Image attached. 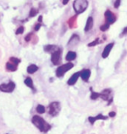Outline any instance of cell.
I'll return each mask as SVG.
<instances>
[{
	"label": "cell",
	"mask_w": 127,
	"mask_h": 134,
	"mask_svg": "<svg viewBox=\"0 0 127 134\" xmlns=\"http://www.w3.org/2000/svg\"><path fill=\"white\" fill-rule=\"evenodd\" d=\"M31 122L36 127H37L42 132H47L48 131L51 130V125L45 121V120L40 116H33L31 119Z\"/></svg>",
	"instance_id": "cell-1"
},
{
	"label": "cell",
	"mask_w": 127,
	"mask_h": 134,
	"mask_svg": "<svg viewBox=\"0 0 127 134\" xmlns=\"http://www.w3.org/2000/svg\"><path fill=\"white\" fill-rule=\"evenodd\" d=\"M88 4L89 3L87 0H74L73 9L77 14H80L87 9Z\"/></svg>",
	"instance_id": "cell-2"
},
{
	"label": "cell",
	"mask_w": 127,
	"mask_h": 134,
	"mask_svg": "<svg viewBox=\"0 0 127 134\" xmlns=\"http://www.w3.org/2000/svg\"><path fill=\"white\" fill-rule=\"evenodd\" d=\"M73 66H74V65L71 62L64 64L63 65H60L59 67H58V69H57V71H56V76L58 77H63L67 71L73 68Z\"/></svg>",
	"instance_id": "cell-3"
},
{
	"label": "cell",
	"mask_w": 127,
	"mask_h": 134,
	"mask_svg": "<svg viewBox=\"0 0 127 134\" xmlns=\"http://www.w3.org/2000/svg\"><path fill=\"white\" fill-rule=\"evenodd\" d=\"M61 58H62V49L58 48V50L51 53V60L54 65H58L61 63Z\"/></svg>",
	"instance_id": "cell-4"
},
{
	"label": "cell",
	"mask_w": 127,
	"mask_h": 134,
	"mask_svg": "<svg viewBox=\"0 0 127 134\" xmlns=\"http://www.w3.org/2000/svg\"><path fill=\"white\" fill-rule=\"evenodd\" d=\"M60 111V104L58 101H54L49 104V114L51 116H57Z\"/></svg>",
	"instance_id": "cell-5"
},
{
	"label": "cell",
	"mask_w": 127,
	"mask_h": 134,
	"mask_svg": "<svg viewBox=\"0 0 127 134\" xmlns=\"http://www.w3.org/2000/svg\"><path fill=\"white\" fill-rule=\"evenodd\" d=\"M16 87L15 83L13 81H10L7 84L0 85V91L3 92H12Z\"/></svg>",
	"instance_id": "cell-6"
},
{
	"label": "cell",
	"mask_w": 127,
	"mask_h": 134,
	"mask_svg": "<svg viewBox=\"0 0 127 134\" xmlns=\"http://www.w3.org/2000/svg\"><path fill=\"white\" fill-rule=\"evenodd\" d=\"M100 98H102L103 100L109 101V103H108V104H112V100H113L112 95V90H111V89L104 90V91H103V92L100 93Z\"/></svg>",
	"instance_id": "cell-7"
},
{
	"label": "cell",
	"mask_w": 127,
	"mask_h": 134,
	"mask_svg": "<svg viewBox=\"0 0 127 134\" xmlns=\"http://www.w3.org/2000/svg\"><path fill=\"white\" fill-rule=\"evenodd\" d=\"M104 18H105V20H106V24H108V25H112V24L115 23L116 19H117L116 16L113 14L110 10H107L106 12H104Z\"/></svg>",
	"instance_id": "cell-8"
},
{
	"label": "cell",
	"mask_w": 127,
	"mask_h": 134,
	"mask_svg": "<svg viewBox=\"0 0 127 134\" xmlns=\"http://www.w3.org/2000/svg\"><path fill=\"white\" fill-rule=\"evenodd\" d=\"M113 46H114V43H111V44H107L106 46L104 47V51H103V53H102V58H106L108 56H109L111 51H112Z\"/></svg>",
	"instance_id": "cell-9"
},
{
	"label": "cell",
	"mask_w": 127,
	"mask_h": 134,
	"mask_svg": "<svg viewBox=\"0 0 127 134\" xmlns=\"http://www.w3.org/2000/svg\"><path fill=\"white\" fill-rule=\"evenodd\" d=\"M80 77L85 82H88L89 79L91 77V71L89 69H85L82 71H80Z\"/></svg>",
	"instance_id": "cell-10"
},
{
	"label": "cell",
	"mask_w": 127,
	"mask_h": 134,
	"mask_svg": "<svg viewBox=\"0 0 127 134\" xmlns=\"http://www.w3.org/2000/svg\"><path fill=\"white\" fill-rule=\"evenodd\" d=\"M92 27H93V18H92V17H89L87 18L86 25L85 26V32H88L89 31L92 29Z\"/></svg>",
	"instance_id": "cell-11"
},
{
	"label": "cell",
	"mask_w": 127,
	"mask_h": 134,
	"mask_svg": "<svg viewBox=\"0 0 127 134\" xmlns=\"http://www.w3.org/2000/svg\"><path fill=\"white\" fill-rule=\"evenodd\" d=\"M79 76H80V72H76V73H74L69 79L68 85H73L76 84V82L78 81V77H79Z\"/></svg>",
	"instance_id": "cell-12"
},
{
	"label": "cell",
	"mask_w": 127,
	"mask_h": 134,
	"mask_svg": "<svg viewBox=\"0 0 127 134\" xmlns=\"http://www.w3.org/2000/svg\"><path fill=\"white\" fill-rule=\"evenodd\" d=\"M5 66H6V71H17V69H18L17 64L13 63L12 61L7 62Z\"/></svg>",
	"instance_id": "cell-13"
},
{
	"label": "cell",
	"mask_w": 127,
	"mask_h": 134,
	"mask_svg": "<svg viewBox=\"0 0 127 134\" xmlns=\"http://www.w3.org/2000/svg\"><path fill=\"white\" fill-rule=\"evenodd\" d=\"M79 42V37L77 34H73L71 36V37L70 38L69 42H68V45H72V44H76L77 43Z\"/></svg>",
	"instance_id": "cell-14"
},
{
	"label": "cell",
	"mask_w": 127,
	"mask_h": 134,
	"mask_svg": "<svg viewBox=\"0 0 127 134\" xmlns=\"http://www.w3.org/2000/svg\"><path fill=\"white\" fill-rule=\"evenodd\" d=\"M76 58H77V53L76 52H69L66 54L65 59L68 61V62H71V61L76 59Z\"/></svg>",
	"instance_id": "cell-15"
},
{
	"label": "cell",
	"mask_w": 127,
	"mask_h": 134,
	"mask_svg": "<svg viewBox=\"0 0 127 134\" xmlns=\"http://www.w3.org/2000/svg\"><path fill=\"white\" fill-rule=\"evenodd\" d=\"M58 48L59 47H58L57 45L51 44V45H45V46L44 47V50H45V52H51V53H52L53 52H55V51L58 50Z\"/></svg>",
	"instance_id": "cell-16"
},
{
	"label": "cell",
	"mask_w": 127,
	"mask_h": 134,
	"mask_svg": "<svg viewBox=\"0 0 127 134\" xmlns=\"http://www.w3.org/2000/svg\"><path fill=\"white\" fill-rule=\"evenodd\" d=\"M25 84L26 85V86H28L29 88H31V89L35 92V88H34V85H33V81H32V79L31 77H26L25 79Z\"/></svg>",
	"instance_id": "cell-17"
},
{
	"label": "cell",
	"mask_w": 127,
	"mask_h": 134,
	"mask_svg": "<svg viewBox=\"0 0 127 134\" xmlns=\"http://www.w3.org/2000/svg\"><path fill=\"white\" fill-rule=\"evenodd\" d=\"M89 121L91 122V124H94V122L96 121V120H98V119H107V117H105V116H103L102 114H98V116L95 117V118H93V117H90L89 118Z\"/></svg>",
	"instance_id": "cell-18"
},
{
	"label": "cell",
	"mask_w": 127,
	"mask_h": 134,
	"mask_svg": "<svg viewBox=\"0 0 127 134\" xmlns=\"http://www.w3.org/2000/svg\"><path fill=\"white\" fill-rule=\"evenodd\" d=\"M37 70H38V67H37L36 65H31L28 66V68H27V72H28L29 74H33L37 71Z\"/></svg>",
	"instance_id": "cell-19"
},
{
	"label": "cell",
	"mask_w": 127,
	"mask_h": 134,
	"mask_svg": "<svg viewBox=\"0 0 127 134\" xmlns=\"http://www.w3.org/2000/svg\"><path fill=\"white\" fill-rule=\"evenodd\" d=\"M76 21H77V16H74V17L71 18L68 20V25L70 28H74L75 25H76Z\"/></svg>",
	"instance_id": "cell-20"
},
{
	"label": "cell",
	"mask_w": 127,
	"mask_h": 134,
	"mask_svg": "<svg viewBox=\"0 0 127 134\" xmlns=\"http://www.w3.org/2000/svg\"><path fill=\"white\" fill-rule=\"evenodd\" d=\"M37 13H38V10H37L36 8H31V10H30V13H29V18H33L35 17Z\"/></svg>",
	"instance_id": "cell-21"
},
{
	"label": "cell",
	"mask_w": 127,
	"mask_h": 134,
	"mask_svg": "<svg viewBox=\"0 0 127 134\" xmlns=\"http://www.w3.org/2000/svg\"><path fill=\"white\" fill-rule=\"evenodd\" d=\"M37 111L38 112V113L42 114V113H45V107L44 105H42V104H38V105L37 106Z\"/></svg>",
	"instance_id": "cell-22"
},
{
	"label": "cell",
	"mask_w": 127,
	"mask_h": 134,
	"mask_svg": "<svg viewBox=\"0 0 127 134\" xmlns=\"http://www.w3.org/2000/svg\"><path fill=\"white\" fill-rule=\"evenodd\" d=\"M99 39H100V38H98H98H96L93 42H91L90 44H88V46L89 47H93V46H95V45H97V44H101L102 41H100Z\"/></svg>",
	"instance_id": "cell-23"
},
{
	"label": "cell",
	"mask_w": 127,
	"mask_h": 134,
	"mask_svg": "<svg viewBox=\"0 0 127 134\" xmlns=\"http://www.w3.org/2000/svg\"><path fill=\"white\" fill-rule=\"evenodd\" d=\"M100 97V93L95 92H91V98L92 100H96L97 98H98Z\"/></svg>",
	"instance_id": "cell-24"
},
{
	"label": "cell",
	"mask_w": 127,
	"mask_h": 134,
	"mask_svg": "<svg viewBox=\"0 0 127 134\" xmlns=\"http://www.w3.org/2000/svg\"><path fill=\"white\" fill-rule=\"evenodd\" d=\"M32 37H34V33H33V32H30L29 34H27V35H26V37H25V41H26V42H30V41H31V40L32 39Z\"/></svg>",
	"instance_id": "cell-25"
},
{
	"label": "cell",
	"mask_w": 127,
	"mask_h": 134,
	"mask_svg": "<svg viewBox=\"0 0 127 134\" xmlns=\"http://www.w3.org/2000/svg\"><path fill=\"white\" fill-rule=\"evenodd\" d=\"M9 61H12V62L13 63H15V64H17V65H18L20 62H21V60L19 59V58H14V57H12V58H10V60Z\"/></svg>",
	"instance_id": "cell-26"
},
{
	"label": "cell",
	"mask_w": 127,
	"mask_h": 134,
	"mask_svg": "<svg viewBox=\"0 0 127 134\" xmlns=\"http://www.w3.org/2000/svg\"><path fill=\"white\" fill-rule=\"evenodd\" d=\"M24 31H25V28H24V26H19L17 31H16V34L17 35H19V34H22L24 32Z\"/></svg>",
	"instance_id": "cell-27"
},
{
	"label": "cell",
	"mask_w": 127,
	"mask_h": 134,
	"mask_svg": "<svg viewBox=\"0 0 127 134\" xmlns=\"http://www.w3.org/2000/svg\"><path fill=\"white\" fill-rule=\"evenodd\" d=\"M110 27V25H108V24H104V25H103L100 26V30L102 31H107L108 29H109Z\"/></svg>",
	"instance_id": "cell-28"
},
{
	"label": "cell",
	"mask_w": 127,
	"mask_h": 134,
	"mask_svg": "<svg viewBox=\"0 0 127 134\" xmlns=\"http://www.w3.org/2000/svg\"><path fill=\"white\" fill-rule=\"evenodd\" d=\"M120 3H121V0H116V1H115V3H114V7L116 8V9H118V8L119 7Z\"/></svg>",
	"instance_id": "cell-29"
},
{
	"label": "cell",
	"mask_w": 127,
	"mask_h": 134,
	"mask_svg": "<svg viewBox=\"0 0 127 134\" xmlns=\"http://www.w3.org/2000/svg\"><path fill=\"white\" fill-rule=\"evenodd\" d=\"M127 34V26H126V27H125V28H124V30H123V31H122V33H121L120 34V37H124V36H125V35H126Z\"/></svg>",
	"instance_id": "cell-30"
},
{
	"label": "cell",
	"mask_w": 127,
	"mask_h": 134,
	"mask_svg": "<svg viewBox=\"0 0 127 134\" xmlns=\"http://www.w3.org/2000/svg\"><path fill=\"white\" fill-rule=\"evenodd\" d=\"M40 27H41V24L40 23H38V24H37L36 25H35V27H34V30L36 31H37L40 29Z\"/></svg>",
	"instance_id": "cell-31"
},
{
	"label": "cell",
	"mask_w": 127,
	"mask_h": 134,
	"mask_svg": "<svg viewBox=\"0 0 127 134\" xmlns=\"http://www.w3.org/2000/svg\"><path fill=\"white\" fill-rule=\"evenodd\" d=\"M69 1H70V0H62V3H63L64 5H66L69 3Z\"/></svg>",
	"instance_id": "cell-32"
},
{
	"label": "cell",
	"mask_w": 127,
	"mask_h": 134,
	"mask_svg": "<svg viewBox=\"0 0 127 134\" xmlns=\"http://www.w3.org/2000/svg\"><path fill=\"white\" fill-rule=\"evenodd\" d=\"M115 115H116L115 112H110V113H109V116L110 117H114Z\"/></svg>",
	"instance_id": "cell-33"
},
{
	"label": "cell",
	"mask_w": 127,
	"mask_h": 134,
	"mask_svg": "<svg viewBox=\"0 0 127 134\" xmlns=\"http://www.w3.org/2000/svg\"><path fill=\"white\" fill-rule=\"evenodd\" d=\"M42 19H43V17H42V16H39V18H38V22H39V23H41V22H42Z\"/></svg>",
	"instance_id": "cell-34"
}]
</instances>
